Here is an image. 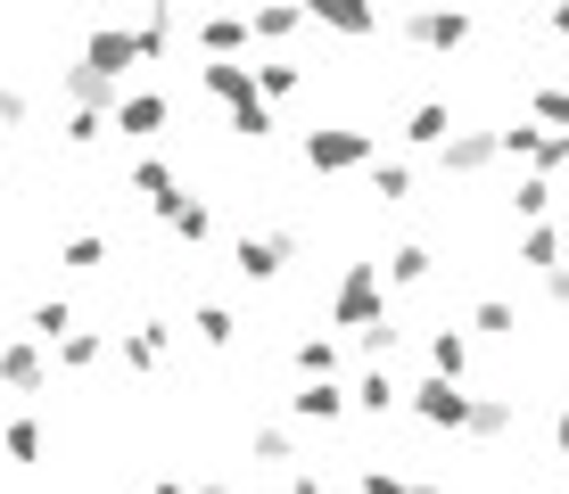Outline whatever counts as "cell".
I'll list each match as a JSON object with an SVG mask.
<instances>
[{
    "label": "cell",
    "instance_id": "cell-1",
    "mask_svg": "<svg viewBox=\"0 0 569 494\" xmlns=\"http://www.w3.org/2000/svg\"><path fill=\"white\" fill-rule=\"evenodd\" d=\"M306 157H313V173H347L371 157V132H306Z\"/></svg>",
    "mask_w": 569,
    "mask_h": 494
},
{
    "label": "cell",
    "instance_id": "cell-2",
    "mask_svg": "<svg viewBox=\"0 0 569 494\" xmlns=\"http://www.w3.org/2000/svg\"><path fill=\"white\" fill-rule=\"evenodd\" d=\"M413 404H421V421H429V429H470V395H462L455 380H429Z\"/></svg>",
    "mask_w": 569,
    "mask_h": 494
},
{
    "label": "cell",
    "instance_id": "cell-3",
    "mask_svg": "<svg viewBox=\"0 0 569 494\" xmlns=\"http://www.w3.org/2000/svg\"><path fill=\"white\" fill-rule=\"evenodd\" d=\"M339 322H380V272L371 264H356L339 281Z\"/></svg>",
    "mask_w": 569,
    "mask_h": 494
},
{
    "label": "cell",
    "instance_id": "cell-4",
    "mask_svg": "<svg viewBox=\"0 0 569 494\" xmlns=\"http://www.w3.org/2000/svg\"><path fill=\"white\" fill-rule=\"evenodd\" d=\"M487 157H496V141H487V132H462V141H446V165H455V173H479Z\"/></svg>",
    "mask_w": 569,
    "mask_h": 494
},
{
    "label": "cell",
    "instance_id": "cell-5",
    "mask_svg": "<svg viewBox=\"0 0 569 494\" xmlns=\"http://www.w3.org/2000/svg\"><path fill=\"white\" fill-rule=\"evenodd\" d=\"M0 380H9V387H42V354H33V346H9V354H0Z\"/></svg>",
    "mask_w": 569,
    "mask_h": 494
},
{
    "label": "cell",
    "instance_id": "cell-6",
    "mask_svg": "<svg viewBox=\"0 0 569 494\" xmlns=\"http://www.w3.org/2000/svg\"><path fill=\"white\" fill-rule=\"evenodd\" d=\"M281 240H240V272H257V281H272V272H281Z\"/></svg>",
    "mask_w": 569,
    "mask_h": 494
},
{
    "label": "cell",
    "instance_id": "cell-7",
    "mask_svg": "<svg viewBox=\"0 0 569 494\" xmlns=\"http://www.w3.org/2000/svg\"><path fill=\"white\" fill-rule=\"evenodd\" d=\"M116 124H124V132H157V124H166V99H124V108H116Z\"/></svg>",
    "mask_w": 569,
    "mask_h": 494
},
{
    "label": "cell",
    "instance_id": "cell-8",
    "mask_svg": "<svg viewBox=\"0 0 569 494\" xmlns=\"http://www.w3.org/2000/svg\"><path fill=\"white\" fill-rule=\"evenodd\" d=\"M339 404H347L339 387H330V380H313V387L298 395V421H339Z\"/></svg>",
    "mask_w": 569,
    "mask_h": 494
},
{
    "label": "cell",
    "instance_id": "cell-9",
    "mask_svg": "<svg viewBox=\"0 0 569 494\" xmlns=\"http://www.w3.org/2000/svg\"><path fill=\"white\" fill-rule=\"evenodd\" d=\"M429 363H438V380H462V363H470V346L455 339V330H438V339H429Z\"/></svg>",
    "mask_w": 569,
    "mask_h": 494
},
{
    "label": "cell",
    "instance_id": "cell-10",
    "mask_svg": "<svg viewBox=\"0 0 569 494\" xmlns=\"http://www.w3.org/2000/svg\"><path fill=\"white\" fill-rule=\"evenodd\" d=\"M520 264H561V231H553V223H537V231L520 240Z\"/></svg>",
    "mask_w": 569,
    "mask_h": 494
},
{
    "label": "cell",
    "instance_id": "cell-11",
    "mask_svg": "<svg viewBox=\"0 0 569 494\" xmlns=\"http://www.w3.org/2000/svg\"><path fill=\"white\" fill-rule=\"evenodd\" d=\"M512 206L528 214V223H545V214H553V190H545V173H537V182H520V198H512Z\"/></svg>",
    "mask_w": 569,
    "mask_h": 494
},
{
    "label": "cell",
    "instance_id": "cell-12",
    "mask_svg": "<svg viewBox=\"0 0 569 494\" xmlns=\"http://www.w3.org/2000/svg\"><path fill=\"white\" fill-rule=\"evenodd\" d=\"M388 272H397L405 289H413V281H429V248H397V255H388Z\"/></svg>",
    "mask_w": 569,
    "mask_h": 494
},
{
    "label": "cell",
    "instance_id": "cell-13",
    "mask_svg": "<svg viewBox=\"0 0 569 494\" xmlns=\"http://www.w3.org/2000/svg\"><path fill=\"white\" fill-rule=\"evenodd\" d=\"M537 115H545V124H569V83H545L537 91Z\"/></svg>",
    "mask_w": 569,
    "mask_h": 494
},
{
    "label": "cell",
    "instance_id": "cell-14",
    "mask_svg": "<svg viewBox=\"0 0 569 494\" xmlns=\"http://www.w3.org/2000/svg\"><path fill=\"white\" fill-rule=\"evenodd\" d=\"M470 429H479V437H503V429H512V412H503V404H470Z\"/></svg>",
    "mask_w": 569,
    "mask_h": 494
},
{
    "label": "cell",
    "instance_id": "cell-15",
    "mask_svg": "<svg viewBox=\"0 0 569 494\" xmlns=\"http://www.w3.org/2000/svg\"><path fill=\"white\" fill-rule=\"evenodd\" d=\"M240 42H248L240 17H214V26H207V50H240Z\"/></svg>",
    "mask_w": 569,
    "mask_h": 494
},
{
    "label": "cell",
    "instance_id": "cell-16",
    "mask_svg": "<svg viewBox=\"0 0 569 494\" xmlns=\"http://www.w3.org/2000/svg\"><path fill=\"white\" fill-rule=\"evenodd\" d=\"M9 453H17V462H33V453H42V429L17 421V429H9Z\"/></svg>",
    "mask_w": 569,
    "mask_h": 494
},
{
    "label": "cell",
    "instance_id": "cell-17",
    "mask_svg": "<svg viewBox=\"0 0 569 494\" xmlns=\"http://www.w3.org/2000/svg\"><path fill=\"white\" fill-rule=\"evenodd\" d=\"M199 339H214V346L231 339V313H223V305H207V313H199Z\"/></svg>",
    "mask_w": 569,
    "mask_h": 494
},
{
    "label": "cell",
    "instance_id": "cell-18",
    "mask_svg": "<svg viewBox=\"0 0 569 494\" xmlns=\"http://www.w3.org/2000/svg\"><path fill=\"white\" fill-rule=\"evenodd\" d=\"M58 354H67V363H74V371H83V363H91V354H100V339H91V330H74V339H67V346H58Z\"/></svg>",
    "mask_w": 569,
    "mask_h": 494
},
{
    "label": "cell",
    "instance_id": "cell-19",
    "mask_svg": "<svg viewBox=\"0 0 569 494\" xmlns=\"http://www.w3.org/2000/svg\"><path fill=\"white\" fill-rule=\"evenodd\" d=\"M413 141H446V108H421L413 115Z\"/></svg>",
    "mask_w": 569,
    "mask_h": 494
},
{
    "label": "cell",
    "instance_id": "cell-20",
    "mask_svg": "<svg viewBox=\"0 0 569 494\" xmlns=\"http://www.w3.org/2000/svg\"><path fill=\"white\" fill-rule=\"evenodd\" d=\"M561 453H569V412H561Z\"/></svg>",
    "mask_w": 569,
    "mask_h": 494
},
{
    "label": "cell",
    "instance_id": "cell-21",
    "mask_svg": "<svg viewBox=\"0 0 569 494\" xmlns=\"http://www.w3.org/2000/svg\"><path fill=\"white\" fill-rule=\"evenodd\" d=\"M149 494H182V486H149Z\"/></svg>",
    "mask_w": 569,
    "mask_h": 494
}]
</instances>
